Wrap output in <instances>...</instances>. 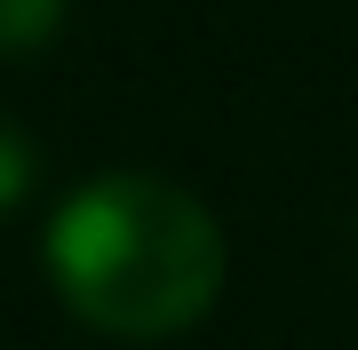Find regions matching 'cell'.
I'll list each match as a JSON object with an SVG mask.
<instances>
[{
    "mask_svg": "<svg viewBox=\"0 0 358 350\" xmlns=\"http://www.w3.org/2000/svg\"><path fill=\"white\" fill-rule=\"evenodd\" d=\"M56 24H64V0H0V56L48 48Z\"/></svg>",
    "mask_w": 358,
    "mask_h": 350,
    "instance_id": "7a4b0ae2",
    "label": "cell"
},
{
    "mask_svg": "<svg viewBox=\"0 0 358 350\" xmlns=\"http://www.w3.org/2000/svg\"><path fill=\"white\" fill-rule=\"evenodd\" d=\"M48 286L96 335L159 342L215 311L223 295V231L183 183L167 175H88L48 215Z\"/></svg>",
    "mask_w": 358,
    "mask_h": 350,
    "instance_id": "6da1fadb",
    "label": "cell"
},
{
    "mask_svg": "<svg viewBox=\"0 0 358 350\" xmlns=\"http://www.w3.org/2000/svg\"><path fill=\"white\" fill-rule=\"evenodd\" d=\"M32 175H40V159H32L24 128H16V119H0V215H8V207H24Z\"/></svg>",
    "mask_w": 358,
    "mask_h": 350,
    "instance_id": "3957f363",
    "label": "cell"
}]
</instances>
